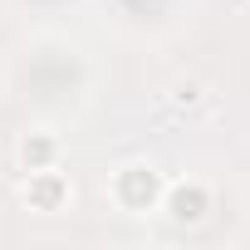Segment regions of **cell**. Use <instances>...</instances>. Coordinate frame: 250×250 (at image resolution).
Here are the masks:
<instances>
[{
	"label": "cell",
	"instance_id": "6da1fadb",
	"mask_svg": "<svg viewBox=\"0 0 250 250\" xmlns=\"http://www.w3.org/2000/svg\"><path fill=\"white\" fill-rule=\"evenodd\" d=\"M152 191H157V187H152V177H143V172L123 182V201H128V206H147V201H152Z\"/></svg>",
	"mask_w": 250,
	"mask_h": 250
},
{
	"label": "cell",
	"instance_id": "7a4b0ae2",
	"mask_svg": "<svg viewBox=\"0 0 250 250\" xmlns=\"http://www.w3.org/2000/svg\"><path fill=\"white\" fill-rule=\"evenodd\" d=\"M172 206H177V211H172L177 221H196V216H201V191H182Z\"/></svg>",
	"mask_w": 250,
	"mask_h": 250
},
{
	"label": "cell",
	"instance_id": "3957f363",
	"mask_svg": "<svg viewBox=\"0 0 250 250\" xmlns=\"http://www.w3.org/2000/svg\"><path fill=\"white\" fill-rule=\"evenodd\" d=\"M44 157H49V143H25V162L30 167H40Z\"/></svg>",
	"mask_w": 250,
	"mask_h": 250
}]
</instances>
